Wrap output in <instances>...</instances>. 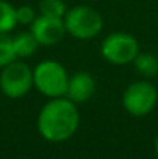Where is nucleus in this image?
I'll list each match as a JSON object with an SVG mask.
<instances>
[{
	"label": "nucleus",
	"mask_w": 158,
	"mask_h": 159,
	"mask_svg": "<svg viewBox=\"0 0 158 159\" xmlns=\"http://www.w3.org/2000/svg\"><path fill=\"white\" fill-rule=\"evenodd\" d=\"M79 110L67 96L53 98L41 108L37 130L48 142H64L70 139L79 127Z\"/></svg>",
	"instance_id": "nucleus-1"
},
{
	"label": "nucleus",
	"mask_w": 158,
	"mask_h": 159,
	"mask_svg": "<svg viewBox=\"0 0 158 159\" xmlns=\"http://www.w3.org/2000/svg\"><path fill=\"white\" fill-rule=\"evenodd\" d=\"M68 73L65 66L56 60L39 62L33 70L34 88L45 98H64L68 87Z\"/></svg>",
	"instance_id": "nucleus-2"
},
{
	"label": "nucleus",
	"mask_w": 158,
	"mask_h": 159,
	"mask_svg": "<svg viewBox=\"0 0 158 159\" xmlns=\"http://www.w3.org/2000/svg\"><path fill=\"white\" fill-rule=\"evenodd\" d=\"M64 25L71 37L79 40H90L103 31L104 20L95 8L87 5H76L67 9L64 16Z\"/></svg>",
	"instance_id": "nucleus-3"
},
{
	"label": "nucleus",
	"mask_w": 158,
	"mask_h": 159,
	"mask_svg": "<svg viewBox=\"0 0 158 159\" xmlns=\"http://www.w3.org/2000/svg\"><path fill=\"white\" fill-rule=\"evenodd\" d=\"M34 87L33 70L22 60H12L0 71V91L9 99H20Z\"/></svg>",
	"instance_id": "nucleus-4"
},
{
	"label": "nucleus",
	"mask_w": 158,
	"mask_h": 159,
	"mask_svg": "<svg viewBox=\"0 0 158 159\" xmlns=\"http://www.w3.org/2000/svg\"><path fill=\"white\" fill-rule=\"evenodd\" d=\"M124 110L133 117H143L154 111L158 102V90L147 80L132 82L122 93Z\"/></svg>",
	"instance_id": "nucleus-5"
},
{
	"label": "nucleus",
	"mask_w": 158,
	"mask_h": 159,
	"mask_svg": "<svg viewBox=\"0 0 158 159\" xmlns=\"http://www.w3.org/2000/svg\"><path fill=\"white\" fill-rule=\"evenodd\" d=\"M138 53H140L138 40L129 33L115 31L105 36L101 43V54L112 65L133 63Z\"/></svg>",
	"instance_id": "nucleus-6"
},
{
	"label": "nucleus",
	"mask_w": 158,
	"mask_h": 159,
	"mask_svg": "<svg viewBox=\"0 0 158 159\" xmlns=\"http://www.w3.org/2000/svg\"><path fill=\"white\" fill-rule=\"evenodd\" d=\"M30 31L36 37L39 45L53 47L64 39L67 34L64 19L59 17H48V16H37L34 22L30 25Z\"/></svg>",
	"instance_id": "nucleus-7"
},
{
	"label": "nucleus",
	"mask_w": 158,
	"mask_h": 159,
	"mask_svg": "<svg viewBox=\"0 0 158 159\" xmlns=\"http://www.w3.org/2000/svg\"><path fill=\"white\" fill-rule=\"evenodd\" d=\"M96 91V80L90 73L85 71H78L68 79V87H67V98L73 101L74 104H82L87 102L89 99L93 98Z\"/></svg>",
	"instance_id": "nucleus-8"
},
{
	"label": "nucleus",
	"mask_w": 158,
	"mask_h": 159,
	"mask_svg": "<svg viewBox=\"0 0 158 159\" xmlns=\"http://www.w3.org/2000/svg\"><path fill=\"white\" fill-rule=\"evenodd\" d=\"M12 47L17 59H25L37 51L39 43L31 31H22L12 37Z\"/></svg>",
	"instance_id": "nucleus-9"
},
{
	"label": "nucleus",
	"mask_w": 158,
	"mask_h": 159,
	"mask_svg": "<svg viewBox=\"0 0 158 159\" xmlns=\"http://www.w3.org/2000/svg\"><path fill=\"white\" fill-rule=\"evenodd\" d=\"M136 71L146 79L155 77L158 74V57L152 53H138L133 60Z\"/></svg>",
	"instance_id": "nucleus-10"
},
{
	"label": "nucleus",
	"mask_w": 158,
	"mask_h": 159,
	"mask_svg": "<svg viewBox=\"0 0 158 159\" xmlns=\"http://www.w3.org/2000/svg\"><path fill=\"white\" fill-rule=\"evenodd\" d=\"M16 8L9 2L0 0V33H9L16 28Z\"/></svg>",
	"instance_id": "nucleus-11"
},
{
	"label": "nucleus",
	"mask_w": 158,
	"mask_h": 159,
	"mask_svg": "<svg viewBox=\"0 0 158 159\" xmlns=\"http://www.w3.org/2000/svg\"><path fill=\"white\" fill-rule=\"evenodd\" d=\"M67 9L68 8H67L64 0H41L39 2V11L42 16L64 19Z\"/></svg>",
	"instance_id": "nucleus-12"
},
{
	"label": "nucleus",
	"mask_w": 158,
	"mask_h": 159,
	"mask_svg": "<svg viewBox=\"0 0 158 159\" xmlns=\"http://www.w3.org/2000/svg\"><path fill=\"white\" fill-rule=\"evenodd\" d=\"M16 53L12 47V37L8 33H0V68L16 60Z\"/></svg>",
	"instance_id": "nucleus-13"
},
{
	"label": "nucleus",
	"mask_w": 158,
	"mask_h": 159,
	"mask_svg": "<svg viewBox=\"0 0 158 159\" xmlns=\"http://www.w3.org/2000/svg\"><path fill=\"white\" fill-rule=\"evenodd\" d=\"M36 17L37 16L30 5H22V6L16 8V19H17V23H20V25H31Z\"/></svg>",
	"instance_id": "nucleus-14"
},
{
	"label": "nucleus",
	"mask_w": 158,
	"mask_h": 159,
	"mask_svg": "<svg viewBox=\"0 0 158 159\" xmlns=\"http://www.w3.org/2000/svg\"><path fill=\"white\" fill-rule=\"evenodd\" d=\"M155 155H157V158H158V134H157V138H155Z\"/></svg>",
	"instance_id": "nucleus-15"
}]
</instances>
